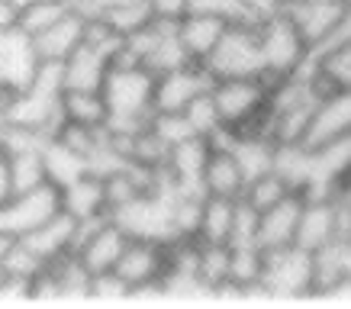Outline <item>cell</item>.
Segmentation results:
<instances>
[{"instance_id":"obj_33","label":"cell","mask_w":351,"mask_h":309,"mask_svg":"<svg viewBox=\"0 0 351 309\" xmlns=\"http://www.w3.org/2000/svg\"><path fill=\"white\" fill-rule=\"evenodd\" d=\"M187 13H210V16H223L229 23L252 20L245 10V0H187Z\"/></svg>"},{"instance_id":"obj_21","label":"cell","mask_w":351,"mask_h":309,"mask_svg":"<svg viewBox=\"0 0 351 309\" xmlns=\"http://www.w3.org/2000/svg\"><path fill=\"white\" fill-rule=\"evenodd\" d=\"M197 280L210 299H232V248L200 242L197 248Z\"/></svg>"},{"instance_id":"obj_1","label":"cell","mask_w":351,"mask_h":309,"mask_svg":"<svg viewBox=\"0 0 351 309\" xmlns=\"http://www.w3.org/2000/svg\"><path fill=\"white\" fill-rule=\"evenodd\" d=\"M104 97L110 103L113 129H142L155 113V75L149 68H110L104 81Z\"/></svg>"},{"instance_id":"obj_22","label":"cell","mask_w":351,"mask_h":309,"mask_svg":"<svg viewBox=\"0 0 351 309\" xmlns=\"http://www.w3.org/2000/svg\"><path fill=\"white\" fill-rule=\"evenodd\" d=\"M229 29V20L223 16H210V13H184L178 20V36H181L184 49L193 62H206L219 39Z\"/></svg>"},{"instance_id":"obj_19","label":"cell","mask_w":351,"mask_h":309,"mask_svg":"<svg viewBox=\"0 0 351 309\" xmlns=\"http://www.w3.org/2000/svg\"><path fill=\"white\" fill-rule=\"evenodd\" d=\"M104 177V190H107V206H110V216L129 206V203H136L138 197H145V193L155 190V171L149 168H138L132 161L126 164H117L113 171L107 174H100Z\"/></svg>"},{"instance_id":"obj_32","label":"cell","mask_w":351,"mask_h":309,"mask_svg":"<svg viewBox=\"0 0 351 309\" xmlns=\"http://www.w3.org/2000/svg\"><path fill=\"white\" fill-rule=\"evenodd\" d=\"M258 213L252 203H245L239 197V206H235V225H232V238H229V245H258Z\"/></svg>"},{"instance_id":"obj_10","label":"cell","mask_w":351,"mask_h":309,"mask_svg":"<svg viewBox=\"0 0 351 309\" xmlns=\"http://www.w3.org/2000/svg\"><path fill=\"white\" fill-rule=\"evenodd\" d=\"M213 151V139L206 136H187L168 149L165 174L171 177L178 193H203V168Z\"/></svg>"},{"instance_id":"obj_9","label":"cell","mask_w":351,"mask_h":309,"mask_svg":"<svg viewBox=\"0 0 351 309\" xmlns=\"http://www.w3.org/2000/svg\"><path fill=\"white\" fill-rule=\"evenodd\" d=\"M213 81L216 77L210 75V68L203 62H191L178 71H168V75H155V110L158 113H184V107L203 90H210Z\"/></svg>"},{"instance_id":"obj_31","label":"cell","mask_w":351,"mask_h":309,"mask_svg":"<svg viewBox=\"0 0 351 309\" xmlns=\"http://www.w3.org/2000/svg\"><path fill=\"white\" fill-rule=\"evenodd\" d=\"M45 168H49V181L58 184V187L71 184L84 171H90L84 158H77L75 151H68L62 142H55V139L45 142Z\"/></svg>"},{"instance_id":"obj_3","label":"cell","mask_w":351,"mask_h":309,"mask_svg":"<svg viewBox=\"0 0 351 309\" xmlns=\"http://www.w3.org/2000/svg\"><path fill=\"white\" fill-rule=\"evenodd\" d=\"M258 23V45H261V62H265V77L277 81L300 71L313 58L309 45L303 42L297 23L290 20V13H274Z\"/></svg>"},{"instance_id":"obj_35","label":"cell","mask_w":351,"mask_h":309,"mask_svg":"<svg viewBox=\"0 0 351 309\" xmlns=\"http://www.w3.org/2000/svg\"><path fill=\"white\" fill-rule=\"evenodd\" d=\"M90 299H104V303H113V299H129L126 280L119 277L117 271L94 274V277H90Z\"/></svg>"},{"instance_id":"obj_25","label":"cell","mask_w":351,"mask_h":309,"mask_svg":"<svg viewBox=\"0 0 351 309\" xmlns=\"http://www.w3.org/2000/svg\"><path fill=\"white\" fill-rule=\"evenodd\" d=\"M235 206H239V200H232V197H210V193H206L197 242L229 245V238H232V225H235Z\"/></svg>"},{"instance_id":"obj_7","label":"cell","mask_w":351,"mask_h":309,"mask_svg":"<svg viewBox=\"0 0 351 309\" xmlns=\"http://www.w3.org/2000/svg\"><path fill=\"white\" fill-rule=\"evenodd\" d=\"M171 200L174 193L152 190L113 213L123 232L129 238H152V242H174V225H171Z\"/></svg>"},{"instance_id":"obj_29","label":"cell","mask_w":351,"mask_h":309,"mask_svg":"<svg viewBox=\"0 0 351 309\" xmlns=\"http://www.w3.org/2000/svg\"><path fill=\"white\" fill-rule=\"evenodd\" d=\"M71 10V0H23V16L20 29L36 39L39 32H45L52 23H58L64 13Z\"/></svg>"},{"instance_id":"obj_38","label":"cell","mask_w":351,"mask_h":309,"mask_svg":"<svg viewBox=\"0 0 351 309\" xmlns=\"http://www.w3.org/2000/svg\"><path fill=\"white\" fill-rule=\"evenodd\" d=\"M23 16V0H0V32L20 29Z\"/></svg>"},{"instance_id":"obj_42","label":"cell","mask_w":351,"mask_h":309,"mask_svg":"<svg viewBox=\"0 0 351 309\" xmlns=\"http://www.w3.org/2000/svg\"><path fill=\"white\" fill-rule=\"evenodd\" d=\"M345 277H351V238L345 242Z\"/></svg>"},{"instance_id":"obj_28","label":"cell","mask_w":351,"mask_h":309,"mask_svg":"<svg viewBox=\"0 0 351 309\" xmlns=\"http://www.w3.org/2000/svg\"><path fill=\"white\" fill-rule=\"evenodd\" d=\"M290 193H297L293 187H290L280 174H277L274 168L265 171V174H258V177H252V181L245 184V190H242V200L245 203H252L258 213H265V210H271L274 203H280L284 197H290Z\"/></svg>"},{"instance_id":"obj_17","label":"cell","mask_w":351,"mask_h":309,"mask_svg":"<svg viewBox=\"0 0 351 309\" xmlns=\"http://www.w3.org/2000/svg\"><path fill=\"white\" fill-rule=\"evenodd\" d=\"M110 68H113V62H110L107 52H100L97 45L81 42L62 62L64 90H100L110 75Z\"/></svg>"},{"instance_id":"obj_20","label":"cell","mask_w":351,"mask_h":309,"mask_svg":"<svg viewBox=\"0 0 351 309\" xmlns=\"http://www.w3.org/2000/svg\"><path fill=\"white\" fill-rule=\"evenodd\" d=\"M32 42H36L39 62H64L77 45L84 42V13L75 10V3H71V10L58 23H52L45 32H39Z\"/></svg>"},{"instance_id":"obj_18","label":"cell","mask_w":351,"mask_h":309,"mask_svg":"<svg viewBox=\"0 0 351 309\" xmlns=\"http://www.w3.org/2000/svg\"><path fill=\"white\" fill-rule=\"evenodd\" d=\"M245 184H248V177H245V171L239 164V158L232 155V149L226 142H213V151H210L206 168H203V193L239 200Z\"/></svg>"},{"instance_id":"obj_40","label":"cell","mask_w":351,"mask_h":309,"mask_svg":"<svg viewBox=\"0 0 351 309\" xmlns=\"http://www.w3.org/2000/svg\"><path fill=\"white\" fill-rule=\"evenodd\" d=\"M341 42H351V0H345V10H341V20H339V29H335V36H332L329 45H341ZM326 45V49H329ZM322 52V49H319Z\"/></svg>"},{"instance_id":"obj_37","label":"cell","mask_w":351,"mask_h":309,"mask_svg":"<svg viewBox=\"0 0 351 309\" xmlns=\"http://www.w3.org/2000/svg\"><path fill=\"white\" fill-rule=\"evenodd\" d=\"M149 3H152V16L155 20L178 23L187 13V0H149Z\"/></svg>"},{"instance_id":"obj_8","label":"cell","mask_w":351,"mask_h":309,"mask_svg":"<svg viewBox=\"0 0 351 309\" xmlns=\"http://www.w3.org/2000/svg\"><path fill=\"white\" fill-rule=\"evenodd\" d=\"M55 213H62V187L49 181V184H43V187L13 193L10 203L0 210V225L23 238L26 232H32V229H39L43 223H49Z\"/></svg>"},{"instance_id":"obj_12","label":"cell","mask_w":351,"mask_h":309,"mask_svg":"<svg viewBox=\"0 0 351 309\" xmlns=\"http://www.w3.org/2000/svg\"><path fill=\"white\" fill-rule=\"evenodd\" d=\"M341 10H345V0H293V7L287 13L290 20L297 23L309 52L316 55L319 49H326L332 42V36L339 29Z\"/></svg>"},{"instance_id":"obj_27","label":"cell","mask_w":351,"mask_h":309,"mask_svg":"<svg viewBox=\"0 0 351 309\" xmlns=\"http://www.w3.org/2000/svg\"><path fill=\"white\" fill-rule=\"evenodd\" d=\"M274 171L297 193H303L309 184V171H313V151H309L306 145H277Z\"/></svg>"},{"instance_id":"obj_13","label":"cell","mask_w":351,"mask_h":309,"mask_svg":"<svg viewBox=\"0 0 351 309\" xmlns=\"http://www.w3.org/2000/svg\"><path fill=\"white\" fill-rule=\"evenodd\" d=\"M77 235H81V223L71 213H55L49 223H43L39 229H32L20 238L23 245L29 248L32 255L39 258L43 264H52L58 258L75 255L77 248Z\"/></svg>"},{"instance_id":"obj_24","label":"cell","mask_w":351,"mask_h":309,"mask_svg":"<svg viewBox=\"0 0 351 309\" xmlns=\"http://www.w3.org/2000/svg\"><path fill=\"white\" fill-rule=\"evenodd\" d=\"M62 119L77 126H110V103L104 90H64L62 94Z\"/></svg>"},{"instance_id":"obj_11","label":"cell","mask_w":351,"mask_h":309,"mask_svg":"<svg viewBox=\"0 0 351 309\" xmlns=\"http://www.w3.org/2000/svg\"><path fill=\"white\" fill-rule=\"evenodd\" d=\"M39 71V52L36 42L23 29L0 32V90L16 94L29 84Z\"/></svg>"},{"instance_id":"obj_30","label":"cell","mask_w":351,"mask_h":309,"mask_svg":"<svg viewBox=\"0 0 351 309\" xmlns=\"http://www.w3.org/2000/svg\"><path fill=\"white\" fill-rule=\"evenodd\" d=\"M184 119H187V126L197 136H206V139H216L223 132L226 126H223V116H219V107H216V100H213V87L203 90L200 97H193L191 103L184 107Z\"/></svg>"},{"instance_id":"obj_2","label":"cell","mask_w":351,"mask_h":309,"mask_svg":"<svg viewBox=\"0 0 351 309\" xmlns=\"http://www.w3.org/2000/svg\"><path fill=\"white\" fill-rule=\"evenodd\" d=\"M252 299H313V255L297 245L265 251Z\"/></svg>"},{"instance_id":"obj_15","label":"cell","mask_w":351,"mask_h":309,"mask_svg":"<svg viewBox=\"0 0 351 309\" xmlns=\"http://www.w3.org/2000/svg\"><path fill=\"white\" fill-rule=\"evenodd\" d=\"M300 210H303V193H290L258 219V248L261 251H277V248L293 245L297 238Z\"/></svg>"},{"instance_id":"obj_41","label":"cell","mask_w":351,"mask_h":309,"mask_svg":"<svg viewBox=\"0 0 351 309\" xmlns=\"http://www.w3.org/2000/svg\"><path fill=\"white\" fill-rule=\"evenodd\" d=\"M326 299H351V277H341Z\"/></svg>"},{"instance_id":"obj_23","label":"cell","mask_w":351,"mask_h":309,"mask_svg":"<svg viewBox=\"0 0 351 309\" xmlns=\"http://www.w3.org/2000/svg\"><path fill=\"white\" fill-rule=\"evenodd\" d=\"M309 71L316 77L322 97L332 90H351V42L329 45L309 58Z\"/></svg>"},{"instance_id":"obj_6","label":"cell","mask_w":351,"mask_h":309,"mask_svg":"<svg viewBox=\"0 0 351 309\" xmlns=\"http://www.w3.org/2000/svg\"><path fill=\"white\" fill-rule=\"evenodd\" d=\"M126 245L129 235L123 232V225L113 216H104V219H94V223H81L75 255L90 274H107L119 264Z\"/></svg>"},{"instance_id":"obj_26","label":"cell","mask_w":351,"mask_h":309,"mask_svg":"<svg viewBox=\"0 0 351 309\" xmlns=\"http://www.w3.org/2000/svg\"><path fill=\"white\" fill-rule=\"evenodd\" d=\"M345 277V242H332L313 255V299H326Z\"/></svg>"},{"instance_id":"obj_4","label":"cell","mask_w":351,"mask_h":309,"mask_svg":"<svg viewBox=\"0 0 351 309\" xmlns=\"http://www.w3.org/2000/svg\"><path fill=\"white\" fill-rule=\"evenodd\" d=\"M203 64L210 68L213 77H265L261 45H258V23H229L226 36Z\"/></svg>"},{"instance_id":"obj_5","label":"cell","mask_w":351,"mask_h":309,"mask_svg":"<svg viewBox=\"0 0 351 309\" xmlns=\"http://www.w3.org/2000/svg\"><path fill=\"white\" fill-rule=\"evenodd\" d=\"M126 280L129 299L158 297L165 299V274H168V242H152V238H129L126 251L113 267Z\"/></svg>"},{"instance_id":"obj_34","label":"cell","mask_w":351,"mask_h":309,"mask_svg":"<svg viewBox=\"0 0 351 309\" xmlns=\"http://www.w3.org/2000/svg\"><path fill=\"white\" fill-rule=\"evenodd\" d=\"M152 129H155V132H158L168 145L187 139V136H197V132L187 126L184 113H158V110H155V113H152Z\"/></svg>"},{"instance_id":"obj_39","label":"cell","mask_w":351,"mask_h":309,"mask_svg":"<svg viewBox=\"0 0 351 309\" xmlns=\"http://www.w3.org/2000/svg\"><path fill=\"white\" fill-rule=\"evenodd\" d=\"M13 197V177H10V161H7V151L0 149V210L10 203Z\"/></svg>"},{"instance_id":"obj_14","label":"cell","mask_w":351,"mask_h":309,"mask_svg":"<svg viewBox=\"0 0 351 309\" xmlns=\"http://www.w3.org/2000/svg\"><path fill=\"white\" fill-rule=\"evenodd\" d=\"M345 136H351V90H332L313 110L303 145L306 149H319V145L339 142Z\"/></svg>"},{"instance_id":"obj_16","label":"cell","mask_w":351,"mask_h":309,"mask_svg":"<svg viewBox=\"0 0 351 309\" xmlns=\"http://www.w3.org/2000/svg\"><path fill=\"white\" fill-rule=\"evenodd\" d=\"M62 210L71 213L77 223H94L110 216L107 190H104V177L97 171H84L81 177L62 187Z\"/></svg>"},{"instance_id":"obj_36","label":"cell","mask_w":351,"mask_h":309,"mask_svg":"<svg viewBox=\"0 0 351 309\" xmlns=\"http://www.w3.org/2000/svg\"><path fill=\"white\" fill-rule=\"evenodd\" d=\"M293 7V0H245V10L252 20H265L274 13H287Z\"/></svg>"}]
</instances>
